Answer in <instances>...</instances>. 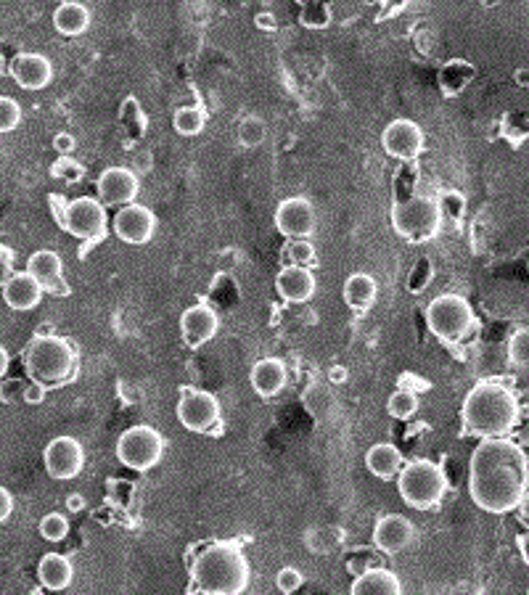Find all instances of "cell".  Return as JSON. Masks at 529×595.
Listing matches in <instances>:
<instances>
[{
  "label": "cell",
  "mask_w": 529,
  "mask_h": 595,
  "mask_svg": "<svg viewBox=\"0 0 529 595\" xmlns=\"http://www.w3.org/2000/svg\"><path fill=\"white\" fill-rule=\"evenodd\" d=\"M529 490V458L514 439H482L469 463V495L487 514H511Z\"/></svg>",
  "instance_id": "cell-1"
},
{
  "label": "cell",
  "mask_w": 529,
  "mask_h": 595,
  "mask_svg": "<svg viewBox=\"0 0 529 595\" xmlns=\"http://www.w3.org/2000/svg\"><path fill=\"white\" fill-rule=\"evenodd\" d=\"M522 408L519 400L508 387L498 381H482L471 389L466 400H463L461 418L466 434H474L479 439L490 437H506L514 432L519 424Z\"/></svg>",
  "instance_id": "cell-2"
},
{
  "label": "cell",
  "mask_w": 529,
  "mask_h": 595,
  "mask_svg": "<svg viewBox=\"0 0 529 595\" xmlns=\"http://www.w3.org/2000/svg\"><path fill=\"white\" fill-rule=\"evenodd\" d=\"M191 585L202 595H241L249 588V561L236 543L207 545L191 564Z\"/></svg>",
  "instance_id": "cell-3"
},
{
  "label": "cell",
  "mask_w": 529,
  "mask_h": 595,
  "mask_svg": "<svg viewBox=\"0 0 529 595\" xmlns=\"http://www.w3.org/2000/svg\"><path fill=\"white\" fill-rule=\"evenodd\" d=\"M24 368L30 373V379L40 381L45 387H59L75 376L77 352L61 336H35L24 350Z\"/></svg>",
  "instance_id": "cell-4"
},
{
  "label": "cell",
  "mask_w": 529,
  "mask_h": 595,
  "mask_svg": "<svg viewBox=\"0 0 529 595\" xmlns=\"http://www.w3.org/2000/svg\"><path fill=\"white\" fill-rule=\"evenodd\" d=\"M397 490L403 495L405 506L416 511H432L442 503L448 492V479L442 466H437L429 458H416L405 463L403 471L397 474Z\"/></svg>",
  "instance_id": "cell-5"
},
{
  "label": "cell",
  "mask_w": 529,
  "mask_h": 595,
  "mask_svg": "<svg viewBox=\"0 0 529 595\" xmlns=\"http://www.w3.org/2000/svg\"><path fill=\"white\" fill-rule=\"evenodd\" d=\"M426 326L440 342L458 344L477 331V315L461 294H440L426 307Z\"/></svg>",
  "instance_id": "cell-6"
},
{
  "label": "cell",
  "mask_w": 529,
  "mask_h": 595,
  "mask_svg": "<svg viewBox=\"0 0 529 595\" xmlns=\"http://www.w3.org/2000/svg\"><path fill=\"white\" fill-rule=\"evenodd\" d=\"M440 201L429 196H410V199L397 201L392 207V228L400 238L410 244H424L432 241L442 228Z\"/></svg>",
  "instance_id": "cell-7"
},
{
  "label": "cell",
  "mask_w": 529,
  "mask_h": 595,
  "mask_svg": "<svg viewBox=\"0 0 529 595\" xmlns=\"http://www.w3.org/2000/svg\"><path fill=\"white\" fill-rule=\"evenodd\" d=\"M164 455V439L154 426L138 424L130 426L127 432L117 439V461L130 471H151L162 461Z\"/></svg>",
  "instance_id": "cell-8"
},
{
  "label": "cell",
  "mask_w": 529,
  "mask_h": 595,
  "mask_svg": "<svg viewBox=\"0 0 529 595\" xmlns=\"http://www.w3.org/2000/svg\"><path fill=\"white\" fill-rule=\"evenodd\" d=\"M220 400L207 389L186 387L178 402V421L183 429L194 434H207L209 429H215L220 424Z\"/></svg>",
  "instance_id": "cell-9"
},
{
  "label": "cell",
  "mask_w": 529,
  "mask_h": 595,
  "mask_svg": "<svg viewBox=\"0 0 529 595\" xmlns=\"http://www.w3.org/2000/svg\"><path fill=\"white\" fill-rule=\"evenodd\" d=\"M64 231L72 233L75 238H82V241H101L109 231L104 201L96 199V196H80V199L69 201Z\"/></svg>",
  "instance_id": "cell-10"
},
{
  "label": "cell",
  "mask_w": 529,
  "mask_h": 595,
  "mask_svg": "<svg viewBox=\"0 0 529 595\" xmlns=\"http://www.w3.org/2000/svg\"><path fill=\"white\" fill-rule=\"evenodd\" d=\"M43 463L51 479H59V482L75 479L85 466V450H82L80 439L69 437V434L51 439L43 450Z\"/></svg>",
  "instance_id": "cell-11"
},
{
  "label": "cell",
  "mask_w": 529,
  "mask_h": 595,
  "mask_svg": "<svg viewBox=\"0 0 529 595\" xmlns=\"http://www.w3.org/2000/svg\"><path fill=\"white\" fill-rule=\"evenodd\" d=\"M112 231L117 233L120 241H125L130 246L149 244L151 238H154V231H157V215L149 207L133 201V204H125V207L117 209Z\"/></svg>",
  "instance_id": "cell-12"
},
{
  "label": "cell",
  "mask_w": 529,
  "mask_h": 595,
  "mask_svg": "<svg viewBox=\"0 0 529 595\" xmlns=\"http://www.w3.org/2000/svg\"><path fill=\"white\" fill-rule=\"evenodd\" d=\"M424 146V130H421L413 119H395V122H389V125L384 127V133H381V149L392 159L410 162V159L421 157Z\"/></svg>",
  "instance_id": "cell-13"
},
{
  "label": "cell",
  "mask_w": 529,
  "mask_h": 595,
  "mask_svg": "<svg viewBox=\"0 0 529 595\" xmlns=\"http://www.w3.org/2000/svg\"><path fill=\"white\" fill-rule=\"evenodd\" d=\"M96 188L104 207H125V204H133L141 191V180L130 167H106L98 175Z\"/></svg>",
  "instance_id": "cell-14"
},
{
  "label": "cell",
  "mask_w": 529,
  "mask_h": 595,
  "mask_svg": "<svg viewBox=\"0 0 529 595\" xmlns=\"http://www.w3.org/2000/svg\"><path fill=\"white\" fill-rule=\"evenodd\" d=\"M416 535V527H413V521L408 516L387 514L373 524V545L381 553H387V556L408 551L410 545L416 543Z\"/></svg>",
  "instance_id": "cell-15"
},
{
  "label": "cell",
  "mask_w": 529,
  "mask_h": 595,
  "mask_svg": "<svg viewBox=\"0 0 529 595\" xmlns=\"http://www.w3.org/2000/svg\"><path fill=\"white\" fill-rule=\"evenodd\" d=\"M315 207L305 196H291L284 199L276 209V228L289 238H310L315 231Z\"/></svg>",
  "instance_id": "cell-16"
},
{
  "label": "cell",
  "mask_w": 529,
  "mask_h": 595,
  "mask_svg": "<svg viewBox=\"0 0 529 595\" xmlns=\"http://www.w3.org/2000/svg\"><path fill=\"white\" fill-rule=\"evenodd\" d=\"M217 328H220V318L209 305L199 302V305H191L186 313L180 315V336L183 342L191 350H199L207 342H212L217 336Z\"/></svg>",
  "instance_id": "cell-17"
},
{
  "label": "cell",
  "mask_w": 529,
  "mask_h": 595,
  "mask_svg": "<svg viewBox=\"0 0 529 595\" xmlns=\"http://www.w3.org/2000/svg\"><path fill=\"white\" fill-rule=\"evenodd\" d=\"M27 273L32 278H38L45 294H53V297H67L69 294V283L64 278V262L53 249H38L35 254H30Z\"/></svg>",
  "instance_id": "cell-18"
},
{
  "label": "cell",
  "mask_w": 529,
  "mask_h": 595,
  "mask_svg": "<svg viewBox=\"0 0 529 595\" xmlns=\"http://www.w3.org/2000/svg\"><path fill=\"white\" fill-rule=\"evenodd\" d=\"M11 77L22 90H43L53 80V64L43 53H19L11 61Z\"/></svg>",
  "instance_id": "cell-19"
},
{
  "label": "cell",
  "mask_w": 529,
  "mask_h": 595,
  "mask_svg": "<svg viewBox=\"0 0 529 595\" xmlns=\"http://www.w3.org/2000/svg\"><path fill=\"white\" fill-rule=\"evenodd\" d=\"M315 289H318V281H315L313 270L310 268L286 265V268L276 276L278 297L284 299V302H291V305L310 302V299L315 297Z\"/></svg>",
  "instance_id": "cell-20"
},
{
  "label": "cell",
  "mask_w": 529,
  "mask_h": 595,
  "mask_svg": "<svg viewBox=\"0 0 529 595\" xmlns=\"http://www.w3.org/2000/svg\"><path fill=\"white\" fill-rule=\"evenodd\" d=\"M252 389L260 397L270 400V397H278L289 384V368H286L284 360L278 357H262L252 365Z\"/></svg>",
  "instance_id": "cell-21"
},
{
  "label": "cell",
  "mask_w": 529,
  "mask_h": 595,
  "mask_svg": "<svg viewBox=\"0 0 529 595\" xmlns=\"http://www.w3.org/2000/svg\"><path fill=\"white\" fill-rule=\"evenodd\" d=\"M43 286L38 283V278H32L27 270L24 273H14L11 281L3 286V302L16 313H27L43 302Z\"/></svg>",
  "instance_id": "cell-22"
},
{
  "label": "cell",
  "mask_w": 529,
  "mask_h": 595,
  "mask_svg": "<svg viewBox=\"0 0 529 595\" xmlns=\"http://www.w3.org/2000/svg\"><path fill=\"white\" fill-rule=\"evenodd\" d=\"M403 466H405L403 453H400L392 442H379V445L368 447L366 469L371 471L376 479H381V482H392V479H397V474L403 471Z\"/></svg>",
  "instance_id": "cell-23"
},
{
  "label": "cell",
  "mask_w": 529,
  "mask_h": 595,
  "mask_svg": "<svg viewBox=\"0 0 529 595\" xmlns=\"http://www.w3.org/2000/svg\"><path fill=\"white\" fill-rule=\"evenodd\" d=\"M38 580L45 590H53V593H61L67 590L75 580V566L67 556L61 553H45L38 564Z\"/></svg>",
  "instance_id": "cell-24"
},
{
  "label": "cell",
  "mask_w": 529,
  "mask_h": 595,
  "mask_svg": "<svg viewBox=\"0 0 529 595\" xmlns=\"http://www.w3.org/2000/svg\"><path fill=\"white\" fill-rule=\"evenodd\" d=\"M350 595H403V585L389 569H366L352 580Z\"/></svg>",
  "instance_id": "cell-25"
},
{
  "label": "cell",
  "mask_w": 529,
  "mask_h": 595,
  "mask_svg": "<svg viewBox=\"0 0 529 595\" xmlns=\"http://www.w3.org/2000/svg\"><path fill=\"white\" fill-rule=\"evenodd\" d=\"M376 294H379L376 278L368 276V273H352V276L344 281V305L350 307V310H355V313L371 310L373 302H376Z\"/></svg>",
  "instance_id": "cell-26"
},
{
  "label": "cell",
  "mask_w": 529,
  "mask_h": 595,
  "mask_svg": "<svg viewBox=\"0 0 529 595\" xmlns=\"http://www.w3.org/2000/svg\"><path fill=\"white\" fill-rule=\"evenodd\" d=\"M53 27L64 38H77L82 32H88L90 11L82 3H77V0L59 3V8L53 11Z\"/></svg>",
  "instance_id": "cell-27"
},
{
  "label": "cell",
  "mask_w": 529,
  "mask_h": 595,
  "mask_svg": "<svg viewBox=\"0 0 529 595\" xmlns=\"http://www.w3.org/2000/svg\"><path fill=\"white\" fill-rule=\"evenodd\" d=\"M477 77V67H471L469 61L455 59L445 64L440 72V88L445 96H458L471 80Z\"/></svg>",
  "instance_id": "cell-28"
},
{
  "label": "cell",
  "mask_w": 529,
  "mask_h": 595,
  "mask_svg": "<svg viewBox=\"0 0 529 595\" xmlns=\"http://www.w3.org/2000/svg\"><path fill=\"white\" fill-rule=\"evenodd\" d=\"M207 125V112L202 106H180L178 112L172 114V127L175 133L186 135V138H194L199 135Z\"/></svg>",
  "instance_id": "cell-29"
},
{
  "label": "cell",
  "mask_w": 529,
  "mask_h": 595,
  "mask_svg": "<svg viewBox=\"0 0 529 595\" xmlns=\"http://www.w3.org/2000/svg\"><path fill=\"white\" fill-rule=\"evenodd\" d=\"M387 413L397 421H410L418 413V395L410 389H397L387 400Z\"/></svg>",
  "instance_id": "cell-30"
},
{
  "label": "cell",
  "mask_w": 529,
  "mask_h": 595,
  "mask_svg": "<svg viewBox=\"0 0 529 595\" xmlns=\"http://www.w3.org/2000/svg\"><path fill=\"white\" fill-rule=\"evenodd\" d=\"M508 360L516 368H529V326L516 328L508 339Z\"/></svg>",
  "instance_id": "cell-31"
},
{
  "label": "cell",
  "mask_w": 529,
  "mask_h": 595,
  "mask_svg": "<svg viewBox=\"0 0 529 595\" xmlns=\"http://www.w3.org/2000/svg\"><path fill=\"white\" fill-rule=\"evenodd\" d=\"M265 135H268V127L260 117H246L239 125V143L246 146V149H257L265 143Z\"/></svg>",
  "instance_id": "cell-32"
},
{
  "label": "cell",
  "mask_w": 529,
  "mask_h": 595,
  "mask_svg": "<svg viewBox=\"0 0 529 595\" xmlns=\"http://www.w3.org/2000/svg\"><path fill=\"white\" fill-rule=\"evenodd\" d=\"M40 535L48 543H61L69 535V519L64 514H59V511L45 514L43 521H40Z\"/></svg>",
  "instance_id": "cell-33"
},
{
  "label": "cell",
  "mask_w": 529,
  "mask_h": 595,
  "mask_svg": "<svg viewBox=\"0 0 529 595\" xmlns=\"http://www.w3.org/2000/svg\"><path fill=\"white\" fill-rule=\"evenodd\" d=\"M286 257H289V265H299V268H310L315 262V246L307 241V238H294L289 246H286Z\"/></svg>",
  "instance_id": "cell-34"
},
{
  "label": "cell",
  "mask_w": 529,
  "mask_h": 595,
  "mask_svg": "<svg viewBox=\"0 0 529 595\" xmlns=\"http://www.w3.org/2000/svg\"><path fill=\"white\" fill-rule=\"evenodd\" d=\"M22 122V106L14 98L0 96V133H14Z\"/></svg>",
  "instance_id": "cell-35"
},
{
  "label": "cell",
  "mask_w": 529,
  "mask_h": 595,
  "mask_svg": "<svg viewBox=\"0 0 529 595\" xmlns=\"http://www.w3.org/2000/svg\"><path fill=\"white\" fill-rule=\"evenodd\" d=\"M51 175L53 178L64 180V183H77V180H82V175H85V167L72 157H59L53 162Z\"/></svg>",
  "instance_id": "cell-36"
},
{
  "label": "cell",
  "mask_w": 529,
  "mask_h": 595,
  "mask_svg": "<svg viewBox=\"0 0 529 595\" xmlns=\"http://www.w3.org/2000/svg\"><path fill=\"white\" fill-rule=\"evenodd\" d=\"M302 582H305V577H302V572L294 569V566H284V569L276 574V585L284 595L297 593V590L302 588Z\"/></svg>",
  "instance_id": "cell-37"
},
{
  "label": "cell",
  "mask_w": 529,
  "mask_h": 595,
  "mask_svg": "<svg viewBox=\"0 0 529 595\" xmlns=\"http://www.w3.org/2000/svg\"><path fill=\"white\" fill-rule=\"evenodd\" d=\"M48 207H51L53 220L64 228L67 225V212H69V199L61 194H51L48 196Z\"/></svg>",
  "instance_id": "cell-38"
},
{
  "label": "cell",
  "mask_w": 529,
  "mask_h": 595,
  "mask_svg": "<svg viewBox=\"0 0 529 595\" xmlns=\"http://www.w3.org/2000/svg\"><path fill=\"white\" fill-rule=\"evenodd\" d=\"M440 201L442 217H461L463 215V196L461 194H445Z\"/></svg>",
  "instance_id": "cell-39"
},
{
  "label": "cell",
  "mask_w": 529,
  "mask_h": 595,
  "mask_svg": "<svg viewBox=\"0 0 529 595\" xmlns=\"http://www.w3.org/2000/svg\"><path fill=\"white\" fill-rule=\"evenodd\" d=\"M45 384H40V381H35L32 379L30 384H27V387H24V392H22V397H24V402H32V405H40V402L45 400Z\"/></svg>",
  "instance_id": "cell-40"
},
{
  "label": "cell",
  "mask_w": 529,
  "mask_h": 595,
  "mask_svg": "<svg viewBox=\"0 0 529 595\" xmlns=\"http://www.w3.org/2000/svg\"><path fill=\"white\" fill-rule=\"evenodd\" d=\"M14 276V254H8L6 249H0V289L6 286Z\"/></svg>",
  "instance_id": "cell-41"
},
{
  "label": "cell",
  "mask_w": 529,
  "mask_h": 595,
  "mask_svg": "<svg viewBox=\"0 0 529 595\" xmlns=\"http://www.w3.org/2000/svg\"><path fill=\"white\" fill-rule=\"evenodd\" d=\"M77 141H75V135H69V133H59L56 138H53V149L59 151L61 157H69L72 151H75Z\"/></svg>",
  "instance_id": "cell-42"
},
{
  "label": "cell",
  "mask_w": 529,
  "mask_h": 595,
  "mask_svg": "<svg viewBox=\"0 0 529 595\" xmlns=\"http://www.w3.org/2000/svg\"><path fill=\"white\" fill-rule=\"evenodd\" d=\"M14 514V495L0 484V524Z\"/></svg>",
  "instance_id": "cell-43"
},
{
  "label": "cell",
  "mask_w": 529,
  "mask_h": 595,
  "mask_svg": "<svg viewBox=\"0 0 529 595\" xmlns=\"http://www.w3.org/2000/svg\"><path fill=\"white\" fill-rule=\"evenodd\" d=\"M516 511H519V521L529 527V490L524 492V498L519 500V508H516Z\"/></svg>",
  "instance_id": "cell-44"
},
{
  "label": "cell",
  "mask_w": 529,
  "mask_h": 595,
  "mask_svg": "<svg viewBox=\"0 0 529 595\" xmlns=\"http://www.w3.org/2000/svg\"><path fill=\"white\" fill-rule=\"evenodd\" d=\"M8 365H11V355H8V350L0 344V379L8 373Z\"/></svg>",
  "instance_id": "cell-45"
},
{
  "label": "cell",
  "mask_w": 529,
  "mask_h": 595,
  "mask_svg": "<svg viewBox=\"0 0 529 595\" xmlns=\"http://www.w3.org/2000/svg\"><path fill=\"white\" fill-rule=\"evenodd\" d=\"M67 506L69 511H82V508H85V500H82L80 495H72V498L67 500Z\"/></svg>",
  "instance_id": "cell-46"
},
{
  "label": "cell",
  "mask_w": 529,
  "mask_h": 595,
  "mask_svg": "<svg viewBox=\"0 0 529 595\" xmlns=\"http://www.w3.org/2000/svg\"><path fill=\"white\" fill-rule=\"evenodd\" d=\"M479 3H482L485 8H495V6H500L503 0H479Z\"/></svg>",
  "instance_id": "cell-47"
},
{
  "label": "cell",
  "mask_w": 529,
  "mask_h": 595,
  "mask_svg": "<svg viewBox=\"0 0 529 595\" xmlns=\"http://www.w3.org/2000/svg\"><path fill=\"white\" fill-rule=\"evenodd\" d=\"M3 72H6V56L0 53V75H3Z\"/></svg>",
  "instance_id": "cell-48"
},
{
  "label": "cell",
  "mask_w": 529,
  "mask_h": 595,
  "mask_svg": "<svg viewBox=\"0 0 529 595\" xmlns=\"http://www.w3.org/2000/svg\"><path fill=\"white\" fill-rule=\"evenodd\" d=\"M297 3H302V6H313L315 0H297Z\"/></svg>",
  "instance_id": "cell-49"
},
{
  "label": "cell",
  "mask_w": 529,
  "mask_h": 595,
  "mask_svg": "<svg viewBox=\"0 0 529 595\" xmlns=\"http://www.w3.org/2000/svg\"><path fill=\"white\" fill-rule=\"evenodd\" d=\"M53 3H67V0H53Z\"/></svg>",
  "instance_id": "cell-50"
},
{
  "label": "cell",
  "mask_w": 529,
  "mask_h": 595,
  "mask_svg": "<svg viewBox=\"0 0 529 595\" xmlns=\"http://www.w3.org/2000/svg\"><path fill=\"white\" fill-rule=\"evenodd\" d=\"M379 3H392V0H379Z\"/></svg>",
  "instance_id": "cell-51"
},
{
  "label": "cell",
  "mask_w": 529,
  "mask_h": 595,
  "mask_svg": "<svg viewBox=\"0 0 529 595\" xmlns=\"http://www.w3.org/2000/svg\"><path fill=\"white\" fill-rule=\"evenodd\" d=\"M32 595H40V593H32Z\"/></svg>",
  "instance_id": "cell-52"
},
{
  "label": "cell",
  "mask_w": 529,
  "mask_h": 595,
  "mask_svg": "<svg viewBox=\"0 0 529 595\" xmlns=\"http://www.w3.org/2000/svg\"><path fill=\"white\" fill-rule=\"evenodd\" d=\"M527 595H529V590H527Z\"/></svg>",
  "instance_id": "cell-53"
}]
</instances>
